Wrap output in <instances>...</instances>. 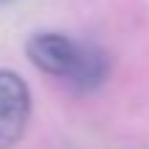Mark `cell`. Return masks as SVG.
<instances>
[{"mask_svg":"<svg viewBox=\"0 0 149 149\" xmlns=\"http://www.w3.org/2000/svg\"><path fill=\"white\" fill-rule=\"evenodd\" d=\"M28 58L42 72L61 77L77 91H94L108 80L111 58L94 42H74L66 33H36L25 47Z\"/></svg>","mask_w":149,"mask_h":149,"instance_id":"1","label":"cell"},{"mask_svg":"<svg viewBox=\"0 0 149 149\" xmlns=\"http://www.w3.org/2000/svg\"><path fill=\"white\" fill-rule=\"evenodd\" d=\"M31 119V91L11 69H0V149H11L25 135Z\"/></svg>","mask_w":149,"mask_h":149,"instance_id":"2","label":"cell"},{"mask_svg":"<svg viewBox=\"0 0 149 149\" xmlns=\"http://www.w3.org/2000/svg\"><path fill=\"white\" fill-rule=\"evenodd\" d=\"M0 3H8V0H0Z\"/></svg>","mask_w":149,"mask_h":149,"instance_id":"3","label":"cell"}]
</instances>
